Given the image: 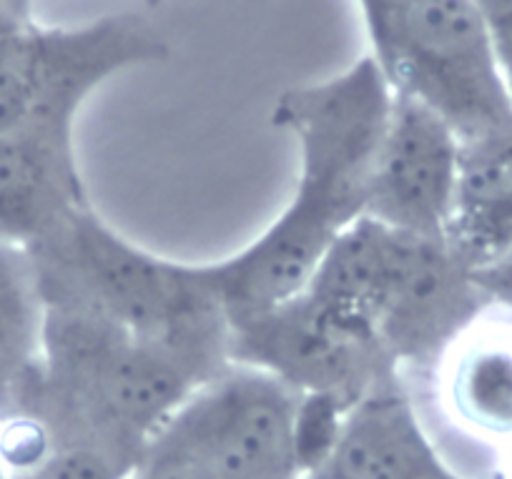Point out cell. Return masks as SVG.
Returning a JSON list of instances; mask_svg holds the SVG:
<instances>
[{"label":"cell","instance_id":"7a4b0ae2","mask_svg":"<svg viewBox=\"0 0 512 479\" xmlns=\"http://www.w3.org/2000/svg\"><path fill=\"white\" fill-rule=\"evenodd\" d=\"M219 372L83 311L43 306L38 359L0 419H28L51 449H93L134 474L176 409Z\"/></svg>","mask_w":512,"mask_h":479},{"label":"cell","instance_id":"30bf717a","mask_svg":"<svg viewBox=\"0 0 512 479\" xmlns=\"http://www.w3.org/2000/svg\"><path fill=\"white\" fill-rule=\"evenodd\" d=\"M307 479H470L440 449L402 377L387 379L342 419Z\"/></svg>","mask_w":512,"mask_h":479},{"label":"cell","instance_id":"8fae6325","mask_svg":"<svg viewBox=\"0 0 512 479\" xmlns=\"http://www.w3.org/2000/svg\"><path fill=\"white\" fill-rule=\"evenodd\" d=\"M457 432L512 447V311L490 304L425 374Z\"/></svg>","mask_w":512,"mask_h":479},{"label":"cell","instance_id":"9c48e42d","mask_svg":"<svg viewBox=\"0 0 512 479\" xmlns=\"http://www.w3.org/2000/svg\"><path fill=\"white\" fill-rule=\"evenodd\" d=\"M457 164L455 131L420 101L395 91L374 153L364 219L422 239H447Z\"/></svg>","mask_w":512,"mask_h":479},{"label":"cell","instance_id":"5b68a950","mask_svg":"<svg viewBox=\"0 0 512 479\" xmlns=\"http://www.w3.org/2000/svg\"><path fill=\"white\" fill-rule=\"evenodd\" d=\"M299 414L302 394L231 362L189 394L139 467L174 479H307Z\"/></svg>","mask_w":512,"mask_h":479},{"label":"cell","instance_id":"277c9868","mask_svg":"<svg viewBox=\"0 0 512 479\" xmlns=\"http://www.w3.org/2000/svg\"><path fill=\"white\" fill-rule=\"evenodd\" d=\"M302 289L362 324L402 377H425L492 304L447 239L402 234L372 219L339 236Z\"/></svg>","mask_w":512,"mask_h":479},{"label":"cell","instance_id":"3957f363","mask_svg":"<svg viewBox=\"0 0 512 479\" xmlns=\"http://www.w3.org/2000/svg\"><path fill=\"white\" fill-rule=\"evenodd\" d=\"M26 254L43 306L83 311L214 369L231 364L229 316L204 266L144 249L93 206Z\"/></svg>","mask_w":512,"mask_h":479},{"label":"cell","instance_id":"9a60e30c","mask_svg":"<svg viewBox=\"0 0 512 479\" xmlns=\"http://www.w3.org/2000/svg\"><path fill=\"white\" fill-rule=\"evenodd\" d=\"M131 472L86 447H53L36 462L11 472V479H128Z\"/></svg>","mask_w":512,"mask_h":479},{"label":"cell","instance_id":"e0dca14e","mask_svg":"<svg viewBox=\"0 0 512 479\" xmlns=\"http://www.w3.org/2000/svg\"><path fill=\"white\" fill-rule=\"evenodd\" d=\"M480 16L505 86L512 96V0H470Z\"/></svg>","mask_w":512,"mask_h":479},{"label":"cell","instance_id":"8992f818","mask_svg":"<svg viewBox=\"0 0 512 479\" xmlns=\"http://www.w3.org/2000/svg\"><path fill=\"white\" fill-rule=\"evenodd\" d=\"M169 53L164 33L136 13L81 26L26 21L0 33V136L76 138L78 113L103 83Z\"/></svg>","mask_w":512,"mask_h":479},{"label":"cell","instance_id":"ba28073f","mask_svg":"<svg viewBox=\"0 0 512 479\" xmlns=\"http://www.w3.org/2000/svg\"><path fill=\"white\" fill-rule=\"evenodd\" d=\"M377 63L397 93L437 113L460 141L512 126V96L470 0L422 3Z\"/></svg>","mask_w":512,"mask_h":479},{"label":"cell","instance_id":"4fadbf2b","mask_svg":"<svg viewBox=\"0 0 512 479\" xmlns=\"http://www.w3.org/2000/svg\"><path fill=\"white\" fill-rule=\"evenodd\" d=\"M447 244L475 271L512 249V126L460 141Z\"/></svg>","mask_w":512,"mask_h":479},{"label":"cell","instance_id":"7402d4cb","mask_svg":"<svg viewBox=\"0 0 512 479\" xmlns=\"http://www.w3.org/2000/svg\"><path fill=\"white\" fill-rule=\"evenodd\" d=\"M0 479H11L8 464H6V459H3V449H0Z\"/></svg>","mask_w":512,"mask_h":479},{"label":"cell","instance_id":"44dd1931","mask_svg":"<svg viewBox=\"0 0 512 479\" xmlns=\"http://www.w3.org/2000/svg\"><path fill=\"white\" fill-rule=\"evenodd\" d=\"M128 479H174V477H169V474L164 472H156V469H149V467H136V472Z\"/></svg>","mask_w":512,"mask_h":479},{"label":"cell","instance_id":"6da1fadb","mask_svg":"<svg viewBox=\"0 0 512 479\" xmlns=\"http://www.w3.org/2000/svg\"><path fill=\"white\" fill-rule=\"evenodd\" d=\"M392 98L390 78L369 53L337 76L292 86L274 101L272 123L297 143V186L251 244L201 264L229 322L297 294L339 236L364 219Z\"/></svg>","mask_w":512,"mask_h":479},{"label":"cell","instance_id":"5bb4252c","mask_svg":"<svg viewBox=\"0 0 512 479\" xmlns=\"http://www.w3.org/2000/svg\"><path fill=\"white\" fill-rule=\"evenodd\" d=\"M41 332L43 301L31 256L0 241V407L36 364Z\"/></svg>","mask_w":512,"mask_h":479},{"label":"cell","instance_id":"d6986e66","mask_svg":"<svg viewBox=\"0 0 512 479\" xmlns=\"http://www.w3.org/2000/svg\"><path fill=\"white\" fill-rule=\"evenodd\" d=\"M21 23H26V21H23V18H18L16 13H13L11 8H8L6 3H3V0H0V33L11 31V28L21 26Z\"/></svg>","mask_w":512,"mask_h":479},{"label":"cell","instance_id":"2e32d148","mask_svg":"<svg viewBox=\"0 0 512 479\" xmlns=\"http://www.w3.org/2000/svg\"><path fill=\"white\" fill-rule=\"evenodd\" d=\"M357 3L372 43V56L382 61L392 51L407 21L427 0H357Z\"/></svg>","mask_w":512,"mask_h":479},{"label":"cell","instance_id":"ffe728a7","mask_svg":"<svg viewBox=\"0 0 512 479\" xmlns=\"http://www.w3.org/2000/svg\"><path fill=\"white\" fill-rule=\"evenodd\" d=\"M8 8H11L13 13H16L18 18H23V21H33L31 18V0H3Z\"/></svg>","mask_w":512,"mask_h":479},{"label":"cell","instance_id":"603a6c76","mask_svg":"<svg viewBox=\"0 0 512 479\" xmlns=\"http://www.w3.org/2000/svg\"><path fill=\"white\" fill-rule=\"evenodd\" d=\"M507 479H512V459H510V469H507Z\"/></svg>","mask_w":512,"mask_h":479},{"label":"cell","instance_id":"7c38bea8","mask_svg":"<svg viewBox=\"0 0 512 479\" xmlns=\"http://www.w3.org/2000/svg\"><path fill=\"white\" fill-rule=\"evenodd\" d=\"M86 206L76 138L0 136V241L36 249Z\"/></svg>","mask_w":512,"mask_h":479},{"label":"cell","instance_id":"ac0fdd59","mask_svg":"<svg viewBox=\"0 0 512 479\" xmlns=\"http://www.w3.org/2000/svg\"><path fill=\"white\" fill-rule=\"evenodd\" d=\"M475 279L492 304L512 311V249L485 269L475 271Z\"/></svg>","mask_w":512,"mask_h":479},{"label":"cell","instance_id":"52a82bcc","mask_svg":"<svg viewBox=\"0 0 512 479\" xmlns=\"http://www.w3.org/2000/svg\"><path fill=\"white\" fill-rule=\"evenodd\" d=\"M229 357L282 379L302 397L334 399L347 409L402 377L362 324L307 289L231 319Z\"/></svg>","mask_w":512,"mask_h":479}]
</instances>
